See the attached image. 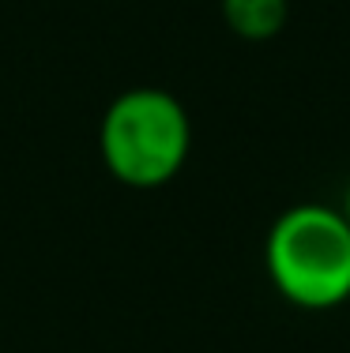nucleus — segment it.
<instances>
[{
	"instance_id": "nucleus-4",
	"label": "nucleus",
	"mask_w": 350,
	"mask_h": 353,
	"mask_svg": "<svg viewBox=\"0 0 350 353\" xmlns=\"http://www.w3.org/2000/svg\"><path fill=\"white\" fill-rule=\"evenodd\" d=\"M339 211H343V218L350 222V184H347V192H343V203H339Z\"/></svg>"
},
{
	"instance_id": "nucleus-1",
	"label": "nucleus",
	"mask_w": 350,
	"mask_h": 353,
	"mask_svg": "<svg viewBox=\"0 0 350 353\" xmlns=\"http://www.w3.org/2000/svg\"><path fill=\"white\" fill-rule=\"evenodd\" d=\"M264 267L286 305L331 312L350 301V222L339 207L298 203L271 222Z\"/></svg>"
},
{
	"instance_id": "nucleus-3",
	"label": "nucleus",
	"mask_w": 350,
	"mask_h": 353,
	"mask_svg": "<svg viewBox=\"0 0 350 353\" xmlns=\"http://www.w3.org/2000/svg\"><path fill=\"white\" fill-rule=\"evenodd\" d=\"M222 23L245 41H268L290 19V0H219Z\"/></svg>"
},
{
	"instance_id": "nucleus-2",
	"label": "nucleus",
	"mask_w": 350,
	"mask_h": 353,
	"mask_svg": "<svg viewBox=\"0 0 350 353\" xmlns=\"http://www.w3.org/2000/svg\"><path fill=\"white\" fill-rule=\"evenodd\" d=\"M102 162L128 188H162L181 173L193 150L188 109L162 87L117 94L98 128Z\"/></svg>"
}]
</instances>
